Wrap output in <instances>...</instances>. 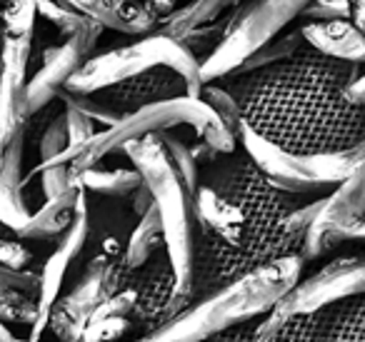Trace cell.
Here are the masks:
<instances>
[{"mask_svg": "<svg viewBox=\"0 0 365 342\" xmlns=\"http://www.w3.org/2000/svg\"><path fill=\"white\" fill-rule=\"evenodd\" d=\"M320 205L323 197L300 202V195L275 187L243 147L200 165L193 302L255 267L300 255Z\"/></svg>", "mask_w": 365, "mask_h": 342, "instance_id": "obj_1", "label": "cell"}, {"mask_svg": "<svg viewBox=\"0 0 365 342\" xmlns=\"http://www.w3.org/2000/svg\"><path fill=\"white\" fill-rule=\"evenodd\" d=\"M365 66L335 61L305 46L295 56L223 78L240 108V123L298 155L343 152L365 142V108L348 86Z\"/></svg>", "mask_w": 365, "mask_h": 342, "instance_id": "obj_2", "label": "cell"}, {"mask_svg": "<svg viewBox=\"0 0 365 342\" xmlns=\"http://www.w3.org/2000/svg\"><path fill=\"white\" fill-rule=\"evenodd\" d=\"M305 260L288 255L240 275L210 295L190 302L150 335L133 342H205L220 332L270 312L303 277Z\"/></svg>", "mask_w": 365, "mask_h": 342, "instance_id": "obj_3", "label": "cell"}, {"mask_svg": "<svg viewBox=\"0 0 365 342\" xmlns=\"http://www.w3.org/2000/svg\"><path fill=\"white\" fill-rule=\"evenodd\" d=\"M123 152L138 167L155 197L165 235V252L175 270V312H182L193 302V277L200 242L195 192L175 170L158 133L128 142Z\"/></svg>", "mask_w": 365, "mask_h": 342, "instance_id": "obj_4", "label": "cell"}, {"mask_svg": "<svg viewBox=\"0 0 365 342\" xmlns=\"http://www.w3.org/2000/svg\"><path fill=\"white\" fill-rule=\"evenodd\" d=\"M180 128L193 133V142H208L215 152H233L238 147V135L228 130V125L200 98L180 95L140 108L118 120L115 125L96 133L73 157L71 167L78 175L88 167L101 165L113 152H123L128 142L140 140L153 133H178Z\"/></svg>", "mask_w": 365, "mask_h": 342, "instance_id": "obj_5", "label": "cell"}, {"mask_svg": "<svg viewBox=\"0 0 365 342\" xmlns=\"http://www.w3.org/2000/svg\"><path fill=\"white\" fill-rule=\"evenodd\" d=\"M200 66H203L200 58L193 56L182 43L153 31L148 36H138V41L128 43V46H118L113 51L91 56L63 90L96 93L128 81V78L155 71V68H170L188 83L190 95L198 98L200 88H203Z\"/></svg>", "mask_w": 365, "mask_h": 342, "instance_id": "obj_6", "label": "cell"}, {"mask_svg": "<svg viewBox=\"0 0 365 342\" xmlns=\"http://www.w3.org/2000/svg\"><path fill=\"white\" fill-rule=\"evenodd\" d=\"M238 145L250 155L265 177L275 187L300 197H325L350 175L358 160L365 155V142L353 150L320 152V155H298L280 150L240 123Z\"/></svg>", "mask_w": 365, "mask_h": 342, "instance_id": "obj_7", "label": "cell"}, {"mask_svg": "<svg viewBox=\"0 0 365 342\" xmlns=\"http://www.w3.org/2000/svg\"><path fill=\"white\" fill-rule=\"evenodd\" d=\"M310 3L313 0H245L230 16L223 41L200 66L203 86L238 73L260 48L288 31L293 21H300Z\"/></svg>", "mask_w": 365, "mask_h": 342, "instance_id": "obj_8", "label": "cell"}, {"mask_svg": "<svg viewBox=\"0 0 365 342\" xmlns=\"http://www.w3.org/2000/svg\"><path fill=\"white\" fill-rule=\"evenodd\" d=\"M123 252H125V245H120L118 237L103 240L98 255L88 260L81 275L53 302L46 320V330H51L53 337L83 340L86 325L98 310V305H103L115 292L130 287L133 270L128 267Z\"/></svg>", "mask_w": 365, "mask_h": 342, "instance_id": "obj_9", "label": "cell"}, {"mask_svg": "<svg viewBox=\"0 0 365 342\" xmlns=\"http://www.w3.org/2000/svg\"><path fill=\"white\" fill-rule=\"evenodd\" d=\"M36 0H6L0 43V152L31 123L26 108L28 68L36 36Z\"/></svg>", "mask_w": 365, "mask_h": 342, "instance_id": "obj_10", "label": "cell"}, {"mask_svg": "<svg viewBox=\"0 0 365 342\" xmlns=\"http://www.w3.org/2000/svg\"><path fill=\"white\" fill-rule=\"evenodd\" d=\"M365 295V252L325 262L318 272L300 277V282L273 307L255 320V342H268L278 327L298 312H313L345 297Z\"/></svg>", "mask_w": 365, "mask_h": 342, "instance_id": "obj_11", "label": "cell"}, {"mask_svg": "<svg viewBox=\"0 0 365 342\" xmlns=\"http://www.w3.org/2000/svg\"><path fill=\"white\" fill-rule=\"evenodd\" d=\"M365 217V155L358 165L350 170V175L335 187L330 195H325L320 212L315 215L308 235H305L300 257L305 262L318 260L325 252L335 250L343 242H348V232Z\"/></svg>", "mask_w": 365, "mask_h": 342, "instance_id": "obj_12", "label": "cell"}, {"mask_svg": "<svg viewBox=\"0 0 365 342\" xmlns=\"http://www.w3.org/2000/svg\"><path fill=\"white\" fill-rule=\"evenodd\" d=\"M106 28L101 23L91 21L83 31L63 38V43L51 46L43 51V66L28 81L26 90V108L28 115H38L48 105L58 100L61 90L68 86L73 76L83 68V63L91 58L93 48L101 41V33Z\"/></svg>", "mask_w": 365, "mask_h": 342, "instance_id": "obj_13", "label": "cell"}, {"mask_svg": "<svg viewBox=\"0 0 365 342\" xmlns=\"http://www.w3.org/2000/svg\"><path fill=\"white\" fill-rule=\"evenodd\" d=\"M88 240H91V207H88V192L81 190L76 202V215L73 222L68 225V230L58 237L56 250L48 255L46 265L41 270V292H38V307H41V317H38L36 327L31 330L28 340L38 342L43 340V332H46V320L48 312H51L53 302L63 295L68 285V277H71L76 262L81 260V255L86 252Z\"/></svg>", "mask_w": 365, "mask_h": 342, "instance_id": "obj_14", "label": "cell"}, {"mask_svg": "<svg viewBox=\"0 0 365 342\" xmlns=\"http://www.w3.org/2000/svg\"><path fill=\"white\" fill-rule=\"evenodd\" d=\"M130 287L135 290V325L138 337L150 335L163 327L175 312V270L165 247L158 250L145 265L133 270Z\"/></svg>", "mask_w": 365, "mask_h": 342, "instance_id": "obj_15", "label": "cell"}, {"mask_svg": "<svg viewBox=\"0 0 365 342\" xmlns=\"http://www.w3.org/2000/svg\"><path fill=\"white\" fill-rule=\"evenodd\" d=\"M28 128H23L3 152H0V222L11 227L18 237L31 240L36 207L28 202L31 187L23 182V160H26Z\"/></svg>", "mask_w": 365, "mask_h": 342, "instance_id": "obj_16", "label": "cell"}, {"mask_svg": "<svg viewBox=\"0 0 365 342\" xmlns=\"http://www.w3.org/2000/svg\"><path fill=\"white\" fill-rule=\"evenodd\" d=\"M96 93H101L123 118L140 110V108H145V105H153V103L190 95L188 83L182 81L175 71H170V68H155V71L128 78V81L115 83V86L106 88V90H96Z\"/></svg>", "mask_w": 365, "mask_h": 342, "instance_id": "obj_17", "label": "cell"}, {"mask_svg": "<svg viewBox=\"0 0 365 342\" xmlns=\"http://www.w3.org/2000/svg\"><path fill=\"white\" fill-rule=\"evenodd\" d=\"M83 13L103 28L125 36H148L160 23V13L150 0H58Z\"/></svg>", "mask_w": 365, "mask_h": 342, "instance_id": "obj_18", "label": "cell"}, {"mask_svg": "<svg viewBox=\"0 0 365 342\" xmlns=\"http://www.w3.org/2000/svg\"><path fill=\"white\" fill-rule=\"evenodd\" d=\"M300 33L305 46L323 53L335 61L365 66V36L358 26L350 21H303Z\"/></svg>", "mask_w": 365, "mask_h": 342, "instance_id": "obj_19", "label": "cell"}, {"mask_svg": "<svg viewBox=\"0 0 365 342\" xmlns=\"http://www.w3.org/2000/svg\"><path fill=\"white\" fill-rule=\"evenodd\" d=\"M138 340L135 290L115 292L91 315L83 332V342H133Z\"/></svg>", "mask_w": 365, "mask_h": 342, "instance_id": "obj_20", "label": "cell"}, {"mask_svg": "<svg viewBox=\"0 0 365 342\" xmlns=\"http://www.w3.org/2000/svg\"><path fill=\"white\" fill-rule=\"evenodd\" d=\"M243 3L245 0H190L185 6L175 8L170 16L163 18L158 23L155 33L182 43L190 33L200 31V28L228 21Z\"/></svg>", "mask_w": 365, "mask_h": 342, "instance_id": "obj_21", "label": "cell"}, {"mask_svg": "<svg viewBox=\"0 0 365 342\" xmlns=\"http://www.w3.org/2000/svg\"><path fill=\"white\" fill-rule=\"evenodd\" d=\"M318 317L315 342H365V295L320 307Z\"/></svg>", "mask_w": 365, "mask_h": 342, "instance_id": "obj_22", "label": "cell"}, {"mask_svg": "<svg viewBox=\"0 0 365 342\" xmlns=\"http://www.w3.org/2000/svg\"><path fill=\"white\" fill-rule=\"evenodd\" d=\"M83 190L93 192V195H106V197H130L133 192L140 187L143 175L138 172V167H101L93 165L88 170L78 172Z\"/></svg>", "mask_w": 365, "mask_h": 342, "instance_id": "obj_23", "label": "cell"}, {"mask_svg": "<svg viewBox=\"0 0 365 342\" xmlns=\"http://www.w3.org/2000/svg\"><path fill=\"white\" fill-rule=\"evenodd\" d=\"M165 247V235H163V222H160V212L153 205L145 215L138 217L135 227H133L130 237L125 242V257L128 267L130 270H138L140 265H145L158 250Z\"/></svg>", "mask_w": 365, "mask_h": 342, "instance_id": "obj_24", "label": "cell"}, {"mask_svg": "<svg viewBox=\"0 0 365 342\" xmlns=\"http://www.w3.org/2000/svg\"><path fill=\"white\" fill-rule=\"evenodd\" d=\"M68 152V120L66 105L56 115H48L38 130V165H61Z\"/></svg>", "mask_w": 365, "mask_h": 342, "instance_id": "obj_25", "label": "cell"}, {"mask_svg": "<svg viewBox=\"0 0 365 342\" xmlns=\"http://www.w3.org/2000/svg\"><path fill=\"white\" fill-rule=\"evenodd\" d=\"M38 317H41L38 297L18 287H0V322L3 325H23L33 330Z\"/></svg>", "mask_w": 365, "mask_h": 342, "instance_id": "obj_26", "label": "cell"}, {"mask_svg": "<svg viewBox=\"0 0 365 342\" xmlns=\"http://www.w3.org/2000/svg\"><path fill=\"white\" fill-rule=\"evenodd\" d=\"M200 100L220 118V120L228 125V130H233L238 135V128H240V108L235 103L233 93L223 86V83H205L200 88Z\"/></svg>", "mask_w": 365, "mask_h": 342, "instance_id": "obj_27", "label": "cell"}, {"mask_svg": "<svg viewBox=\"0 0 365 342\" xmlns=\"http://www.w3.org/2000/svg\"><path fill=\"white\" fill-rule=\"evenodd\" d=\"M36 6H38V18H46L51 26H56L58 31L63 33V38L83 31V28L91 23V18L88 16L73 11L71 6L58 3V0H36Z\"/></svg>", "mask_w": 365, "mask_h": 342, "instance_id": "obj_28", "label": "cell"}, {"mask_svg": "<svg viewBox=\"0 0 365 342\" xmlns=\"http://www.w3.org/2000/svg\"><path fill=\"white\" fill-rule=\"evenodd\" d=\"M66 105V103H63ZM66 120H68V152L66 162H73V157L81 152V147L96 135V120H91L88 115H83L81 110L66 105Z\"/></svg>", "mask_w": 365, "mask_h": 342, "instance_id": "obj_29", "label": "cell"}, {"mask_svg": "<svg viewBox=\"0 0 365 342\" xmlns=\"http://www.w3.org/2000/svg\"><path fill=\"white\" fill-rule=\"evenodd\" d=\"M33 260V250L23 242V237L0 235V265L11 270H31Z\"/></svg>", "mask_w": 365, "mask_h": 342, "instance_id": "obj_30", "label": "cell"}, {"mask_svg": "<svg viewBox=\"0 0 365 342\" xmlns=\"http://www.w3.org/2000/svg\"><path fill=\"white\" fill-rule=\"evenodd\" d=\"M353 0H313L303 11L300 21H350Z\"/></svg>", "mask_w": 365, "mask_h": 342, "instance_id": "obj_31", "label": "cell"}, {"mask_svg": "<svg viewBox=\"0 0 365 342\" xmlns=\"http://www.w3.org/2000/svg\"><path fill=\"white\" fill-rule=\"evenodd\" d=\"M0 287H18V290L38 297V292H41V272L11 270V267L0 265Z\"/></svg>", "mask_w": 365, "mask_h": 342, "instance_id": "obj_32", "label": "cell"}, {"mask_svg": "<svg viewBox=\"0 0 365 342\" xmlns=\"http://www.w3.org/2000/svg\"><path fill=\"white\" fill-rule=\"evenodd\" d=\"M153 205H155V197H153V190L148 187V182L143 180L140 187L130 195V207H133V212H135V217H140V215H145Z\"/></svg>", "mask_w": 365, "mask_h": 342, "instance_id": "obj_33", "label": "cell"}, {"mask_svg": "<svg viewBox=\"0 0 365 342\" xmlns=\"http://www.w3.org/2000/svg\"><path fill=\"white\" fill-rule=\"evenodd\" d=\"M348 98H350V103L365 108V71L348 86Z\"/></svg>", "mask_w": 365, "mask_h": 342, "instance_id": "obj_34", "label": "cell"}, {"mask_svg": "<svg viewBox=\"0 0 365 342\" xmlns=\"http://www.w3.org/2000/svg\"><path fill=\"white\" fill-rule=\"evenodd\" d=\"M353 23L365 36V0H353Z\"/></svg>", "mask_w": 365, "mask_h": 342, "instance_id": "obj_35", "label": "cell"}, {"mask_svg": "<svg viewBox=\"0 0 365 342\" xmlns=\"http://www.w3.org/2000/svg\"><path fill=\"white\" fill-rule=\"evenodd\" d=\"M0 235H16V232H13L11 227H6L3 222H0ZM16 237H18V235H16Z\"/></svg>", "mask_w": 365, "mask_h": 342, "instance_id": "obj_36", "label": "cell"}, {"mask_svg": "<svg viewBox=\"0 0 365 342\" xmlns=\"http://www.w3.org/2000/svg\"><path fill=\"white\" fill-rule=\"evenodd\" d=\"M38 342H46V340H38ZM53 342H83V340H58V337H56Z\"/></svg>", "mask_w": 365, "mask_h": 342, "instance_id": "obj_37", "label": "cell"}, {"mask_svg": "<svg viewBox=\"0 0 365 342\" xmlns=\"http://www.w3.org/2000/svg\"><path fill=\"white\" fill-rule=\"evenodd\" d=\"M0 43H3V28H0Z\"/></svg>", "mask_w": 365, "mask_h": 342, "instance_id": "obj_38", "label": "cell"}]
</instances>
